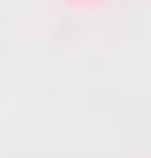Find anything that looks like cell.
I'll use <instances>...</instances> for the list:
<instances>
[{"mask_svg": "<svg viewBox=\"0 0 151 158\" xmlns=\"http://www.w3.org/2000/svg\"><path fill=\"white\" fill-rule=\"evenodd\" d=\"M72 7H105V0H72Z\"/></svg>", "mask_w": 151, "mask_h": 158, "instance_id": "6da1fadb", "label": "cell"}]
</instances>
